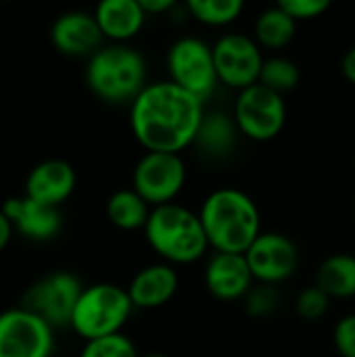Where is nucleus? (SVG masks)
Listing matches in <instances>:
<instances>
[{"instance_id": "nucleus-1", "label": "nucleus", "mask_w": 355, "mask_h": 357, "mask_svg": "<svg viewBox=\"0 0 355 357\" xmlns=\"http://www.w3.org/2000/svg\"><path fill=\"white\" fill-rule=\"evenodd\" d=\"M203 102L169 82L149 84L132 102L130 123L149 153H176L195 142L203 121Z\"/></svg>"}, {"instance_id": "nucleus-2", "label": "nucleus", "mask_w": 355, "mask_h": 357, "mask_svg": "<svg viewBox=\"0 0 355 357\" xmlns=\"http://www.w3.org/2000/svg\"><path fill=\"white\" fill-rule=\"evenodd\" d=\"M201 224L209 245L218 253L245 255L262 234L259 211L253 199L236 188L211 192L201 207Z\"/></svg>"}, {"instance_id": "nucleus-3", "label": "nucleus", "mask_w": 355, "mask_h": 357, "mask_svg": "<svg viewBox=\"0 0 355 357\" xmlns=\"http://www.w3.org/2000/svg\"><path fill=\"white\" fill-rule=\"evenodd\" d=\"M144 234L149 245L169 264H192L209 247L201 218L176 203L153 207Z\"/></svg>"}, {"instance_id": "nucleus-4", "label": "nucleus", "mask_w": 355, "mask_h": 357, "mask_svg": "<svg viewBox=\"0 0 355 357\" xmlns=\"http://www.w3.org/2000/svg\"><path fill=\"white\" fill-rule=\"evenodd\" d=\"M86 82L107 102H134L146 88V65L142 54L126 44L105 46L90 56Z\"/></svg>"}, {"instance_id": "nucleus-5", "label": "nucleus", "mask_w": 355, "mask_h": 357, "mask_svg": "<svg viewBox=\"0 0 355 357\" xmlns=\"http://www.w3.org/2000/svg\"><path fill=\"white\" fill-rule=\"evenodd\" d=\"M132 310L134 305L128 289L111 282H98L82 291V297L71 316V328L84 341L119 335Z\"/></svg>"}, {"instance_id": "nucleus-6", "label": "nucleus", "mask_w": 355, "mask_h": 357, "mask_svg": "<svg viewBox=\"0 0 355 357\" xmlns=\"http://www.w3.org/2000/svg\"><path fill=\"white\" fill-rule=\"evenodd\" d=\"M82 282L69 272H52L36 280L21 297L23 310L42 318L52 328L71 326V316L82 297Z\"/></svg>"}, {"instance_id": "nucleus-7", "label": "nucleus", "mask_w": 355, "mask_h": 357, "mask_svg": "<svg viewBox=\"0 0 355 357\" xmlns=\"http://www.w3.org/2000/svg\"><path fill=\"white\" fill-rule=\"evenodd\" d=\"M167 69L172 82L205 102L213 90L218 79L213 48L207 46L199 38H182L174 42L167 54Z\"/></svg>"}, {"instance_id": "nucleus-8", "label": "nucleus", "mask_w": 355, "mask_h": 357, "mask_svg": "<svg viewBox=\"0 0 355 357\" xmlns=\"http://www.w3.org/2000/svg\"><path fill=\"white\" fill-rule=\"evenodd\" d=\"M234 121L239 132L251 140H272L280 134L287 121V107L280 94L255 84L239 92L234 105Z\"/></svg>"}, {"instance_id": "nucleus-9", "label": "nucleus", "mask_w": 355, "mask_h": 357, "mask_svg": "<svg viewBox=\"0 0 355 357\" xmlns=\"http://www.w3.org/2000/svg\"><path fill=\"white\" fill-rule=\"evenodd\" d=\"M52 326L23 307L0 314V357H50Z\"/></svg>"}, {"instance_id": "nucleus-10", "label": "nucleus", "mask_w": 355, "mask_h": 357, "mask_svg": "<svg viewBox=\"0 0 355 357\" xmlns=\"http://www.w3.org/2000/svg\"><path fill=\"white\" fill-rule=\"evenodd\" d=\"M218 79L239 92L255 86L264 67V56L253 38L245 33H226L213 46Z\"/></svg>"}, {"instance_id": "nucleus-11", "label": "nucleus", "mask_w": 355, "mask_h": 357, "mask_svg": "<svg viewBox=\"0 0 355 357\" xmlns=\"http://www.w3.org/2000/svg\"><path fill=\"white\" fill-rule=\"evenodd\" d=\"M186 182V167L176 153H146L134 169V190L153 207L169 205Z\"/></svg>"}, {"instance_id": "nucleus-12", "label": "nucleus", "mask_w": 355, "mask_h": 357, "mask_svg": "<svg viewBox=\"0 0 355 357\" xmlns=\"http://www.w3.org/2000/svg\"><path fill=\"white\" fill-rule=\"evenodd\" d=\"M245 259L255 280L262 284H276L297 270L299 251L289 236L280 232H262L247 249Z\"/></svg>"}, {"instance_id": "nucleus-13", "label": "nucleus", "mask_w": 355, "mask_h": 357, "mask_svg": "<svg viewBox=\"0 0 355 357\" xmlns=\"http://www.w3.org/2000/svg\"><path fill=\"white\" fill-rule=\"evenodd\" d=\"M103 31L96 23L94 13L69 10L56 17L50 29V40L61 54L67 56H86L100 50Z\"/></svg>"}, {"instance_id": "nucleus-14", "label": "nucleus", "mask_w": 355, "mask_h": 357, "mask_svg": "<svg viewBox=\"0 0 355 357\" xmlns=\"http://www.w3.org/2000/svg\"><path fill=\"white\" fill-rule=\"evenodd\" d=\"M2 211L13 224L15 232H19L29 241H50L59 234L63 226L59 207L38 203L25 195L6 199Z\"/></svg>"}, {"instance_id": "nucleus-15", "label": "nucleus", "mask_w": 355, "mask_h": 357, "mask_svg": "<svg viewBox=\"0 0 355 357\" xmlns=\"http://www.w3.org/2000/svg\"><path fill=\"white\" fill-rule=\"evenodd\" d=\"M75 169L71 163L63 159H46L31 167V172L25 178V197L59 207L63 201H67L75 188Z\"/></svg>"}, {"instance_id": "nucleus-16", "label": "nucleus", "mask_w": 355, "mask_h": 357, "mask_svg": "<svg viewBox=\"0 0 355 357\" xmlns=\"http://www.w3.org/2000/svg\"><path fill=\"white\" fill-rule=\"evenodd\" d=\"M253 274L245 255L216 253L205 268V284L209 293L222 301H234L247 297L253 289Z\"/></svg>"}, {"instance_id": "nucleus-17", "label": "nucleus", "mask_w": 355, "mask_h": 357, "mask_svg": "<svg viewBox=\"0 0 355 357\" xmlns=\"http://www.w3.org/2000/svg\"><path fill=\"white\" fill-rule=\"evenodd\" d=\"M178 291V274L169 264H155L140 270L130 287L128 295L134 307L155 310L165 305Z\"/></svg>"}, {"instance_id": "nucleus-18", "label": "nucleus", "mask_w": 355, "mask_h": 357, "mask_svg": "<svg viewBox=\"0 0 355 357\" xmlns=\"http://www.w3.org/2000/svg\"><path fill=\"white\" fill-rule=\"evenodd\" d=\"M96 23L105 38L115 42H126L134 38L146 19L140 0H103L94 10Z\"/></svg>"}, {"instance_id": "nucleus-19", "label": "nucleus", "mask_w": 355, "mask_h": 357, "mask_svg": "<svg viewBox=\"0 0 355 357\" xmlns=\"http://www.w3.org/2000/svg\"><path fill=\"white\" fill-rule=\"evenodd\" d=\"M239 126L232 117L220 111H211L203 115L199 132L195 136V146L207 159H224L234 151Z\"/></svg>"}, {"instance_id": "nucleus-20", "label": "nucleus", "mask_w": 355, "mask_h": 357, "mask_svg": "<svg viewBox=\"0 0 355 357\" xmlns=\"http://www.w3.org/2000/svg\"><path fill=\"white\" fill-rule=\"evenodd\" d=\"M316 284L333 299H347L355 295V257L354 255H331L322 261Z\"/></svg>"}, {"instance_id": "nucleus-21", "label": "nucleus", "mask_w": 355, "mask_h": 357, "mask_svg": "<svg viewBox=\"0 0 355 357\" xmlns=\"http://www.w3.org/2000/svg\"><path fill=\"white\" fill-rule=\"evenodd\" d=\"M151 205L132 188V190H117L107 201V218L113 226L121 230H136L144 228L151 215Z\"/></svg>"}, {"instance_id": "nucleus-22", "label": "nucleus", "mask_w": 355, "mask_h": 357, "mask_svg": "<svg viewBox=\"0 0 355 357\" xmlns=\"http://www.w3.org/2000/svg\"><path fill=\"white\" fill-rule=\"evenodd\" d=\"M295 31H297V21L278 4L266 8L255 21V40L266 48L287 46L293 40Z\"/></svg>"}, {"instance_id": "nucleus-23", "label": "nucleus", "mask_w": 355, "mask_h": 357, "mask_svg": "<svg viewBox=\"0 0 355 357\" xmlns=\"http://www.w3.org/2000/svg\"><path fill=\"white\" fill-rule=\"evenodd\" d=\"M299 77H301L299 75V67L291 59L272 56V59L264 61V67H262L257 84H262V86L270 88L272 92L282 96L285 92H291V90L297 88Z\"/></svg>"}, {"instance_id": "nucleus-24", "label": "nucleus", "mask_w": 355, "mask_h": 357, "mask_svg": "<svg viewBox=\"0 0 355 357\" xmlns=\"http://www.w3.org/2000/svg\"><path fill=\"white\" fill-rule=\"evenodd\" d=\"M186 10L201 23L228 25L243 13V0H190Z\"/></svg>"}, {"instance_id": "nucleus-25", "label": "nucleus", "mask_w": 355, "mask_h": 357, "mask_svg": "<svg viewBox=\"0 0 355 357\" xmlns=\"http://www.w3.org/2000/svg\"><path fill=\"white\" fill-rule=\"evenodd\" d=\"M80 357H138V351L134 343L119 333V335L86 341Z\"/></svg>"}, {"instance_id": "nucleus-26", "label": "nucleus", "mask_w": 355, "mask_h": 357, "mask_svg": "<svg viewBox=\"0 0 355 357\" xmlns=\"http://www.w3.org/2000/svg\"><path fill=\"white\" fill-rule=\"evenodd\" d=\"M245 307L255 318H268L274 316L280 307V293L274 284H257L253 287L245 297Z\"/></svg>"}, {"instance_id": "nucleus-27", "label": "nucleus", "mask_w": 355, "mask_h": 357, "mask_svg": "<svg viewBox=\"0 0 355 357\" xmlns=\"http://www.w3.org/2000/svg\"><path fill=\"white\" fill-rule=\"evenodd\" d=\"M328 305H331V297L318 284L301 291L299 297H297V303H295L299 318H303L308 322L320 320L328 312Z\"/></svg>"}, {"instance_id": "nucleus-28", "label": "nucleus", "mask_w": 355, "mask_h": 357, "mask_svg": "<svg viewBox=\"0 0 355 357\" xmlns=\"http://www.w3.org/2000/svg\"><path fill=\"white\" fill-rule=\"evenodd\" d=\"M278 6L287 10L295 21L316 19L331 8L328 0H280Z\"/></svg>"}, {"instance_id": "nucleus-29", "label": "nucleus", "mask_w": 355, "mask_h": 357, "mask_svg": "<svg viewBox=\"0 0 355 357\" xmlns=\"http://www.w3.org/2000/svg\"><path fill=\"white\" fill-rule=\"evenodd\" d=\"M335 345L343 357H355V314L345 316L335 326Z\"/></svg>"}, {"instance_id": "nucleus-30", "label": "nucleus", "mask_w": 355, "mask_h": 357, "mask_svg": "<svg viewBox=\"0 0 355 357\" xmlns=\"http://www.w3.org/2000/svg\"><path fill=\"white\" fill-rule=\"evenodd\" d=\"M140 6L146 15H161L174 8V0H140Z\"/></svg>"}, {"instance_id": "nucleus-31", "label": "nucleus", "mask_w": 355, "mask_h": 357, "mask_svg": "<svg viewBox=\"0 0 355 357\" xmlns=\"http://www.w3.org/2000/svg\"><path fill=\"white\" fill-rule=\"evenodd\" d=\"M13 232H15L13 224L8 222V218H6V215H4V211L0 209V253L8 247Z\"/></svg>"}, {"instance_id": "nucleus-32", "label": "nucleus", "mask_w": 355, "mask_h": 357, "mask_svg": "<svg viewBox=\"0 0 355 357\" xmlns=\"http://www.w3.org/2000/svg\"><path fill=\"white\" fill-rule=\"evenodd\" d=\"M343 73L352 84H355V46L349 48L347 54L343 56Z\"/></svg>"}, {"instance_id": "nucleus-33", "label": "nucleus", "mask_w": 355, "mask_h": 357, "mask_svg": "<svg viewBox=\"0 0 355 357\" xmlns=\"http://www.w3.org/2000/svg\"><path fill=\"white\" fill-rule=\"evenodd\" d=\"M144 357H165V356H159V354H153V356H144Z\"/></svg>"}]
</instances>
